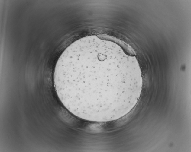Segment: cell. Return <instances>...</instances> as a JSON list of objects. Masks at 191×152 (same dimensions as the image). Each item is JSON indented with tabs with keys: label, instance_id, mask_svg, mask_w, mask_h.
Returning a JSON list of instances; mask_svg holds the SVG:
<instances>
[{
	"label": "cell",
	"instance_id": "obj_1",
	"mask_svg": "<svg viewBox=\"0 0 191 152\" xmlns=\"http://www.w3.org/2000/svg\"><path fill=\"white\" fill-rule=\"evenodd\" d=\"M112 51L104 45L72 44L58 59L54 86L67 109L97 110L107 107Z\"/></svg>",
	"mask_w": 191,
	"mask_h": 152
}]
</instances>
